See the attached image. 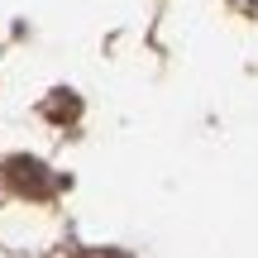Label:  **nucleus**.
<instances>
[{
    "label": "nucleus",
    "instance_id": "1",
    "mask_svg": "<svg viewBox=\"0 0 258 258\" xmlns=\"http://www.w3.org/2000/svg\"><path fill=\"white\" fill-rule=\"evenodd\" d=\"M0 177H5V182L15 186L19 196H29V201H43V196H53V172H48L38 158H24V153L5 158V163H0Z\"/></svg>",
    "mask_w": 258,
    "mask_h": 258
}]
</instances>
